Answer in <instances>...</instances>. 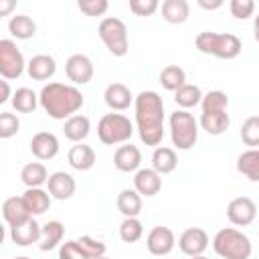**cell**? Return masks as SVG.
I'll use <instances>...</instances> for the list:
<instances>
[{"mask_svg": "<svg viewBox=\"0 0 259 259\" xmlns=\"http://www.w3.org/2000/svg\"><path fill=\"white\" fill-rule=\"evenodd\" d=\"M136 125L146 146L158 148L164 140V101L158 91H142L134 99Z\"/></svg>", "mask_w": 259, "mask_h": 259, "instance_id": "1", "label": "cell"}, {"mask_svg": "<svg viewBox=\"0 0 259 259\" xmlns=\"http://www.w3.org/2000/svg\"><path fill=\"white\" fill-rule=\"evenodd\" d=\"M40 107L49 117L53 119H69L77 115V111L83 107L85 97L75 85H65L59 81L47 83L38 93Z\"/></svg>", "mask_w": 259, "mask_h": 259, "instance_id": "2", "label": "cell"}, {"mask_svg": "<svg viewBox=\"0 0 259 259\" xmlns=\"http://www.w3.org/2000/svg\"><path fill=\"white\" fill-rule=\"evenodd\" d=\"M194 45L200 53L204 55H212L217 59H225V61H231V59H237L243 51V42L237 34H231V32H212V30H204V32H198L196 38H194Z\"/></svg>", "mask_w": 259, "mask_h": 259, "instance_id": "3", "label": "cell"}, {"mask_svg": "<svg viewBox=\"0 0 259 259\" xmlns=\"http://www.w3.org/2000/svg\"><path fill=\"white\" fill-rule=\"evenodd\" d=\"M212 249L223 259H249L253 253L251 239L235 227H225L217 231L212 239Z\"/></svg>", "mask_w": 259, "mask_h": 259, "instance_id": "4", "label": "cell"}, {"mask_svg": "<svg viewBox=\"0 0 259 259\" xmlns=\"http://www.w3.org/2000/svg\"><path fill=\"white\" fill-rule=\"evenodd\" d=\"M134 134V123L123 113H105L97 123V138L105 146L127 144Z\"/></svg>", "mask_w": 259, "mask_h": 259, "instance_id": "5", "label": "cell"}, {"mask_svg": "<svg viewBox=\"0 0 259 259\" xmlns=\"http://www.w3.org/2000/svg\"><path fill=\"white\" fill-rule=\"evenodd\" d=\"M170 138L176 150H190L198 140V121L186 109H176L170 113Z\"/></svg>", "mask_w": 259, "mask_h": 259, "instance_id": "6", "label": "cell"}, {"mask_svg": "<svg viewBox=\"0 0 259 259\" xmlns=\"http://www.w3.org/2000/svg\"><path fill=\"white\" fill-rule=\"evenodd\" d=\"M97 34L103 40L105 49L113 55V57H125L130 51V40H127V26L121 18L115 16H105L99 26H97Z\"/></svg>", "mask_w": 259, "mask_h": 259, "instance_id": "7", "label": "cell"}, {"mask_svg": "<svg viewBox=\"0 0 259 259\" xmlns=\"http://www.w3.org/2000/svg\"><path fill=\"white\" fill-rule=\"evenodd\" d=\"M26 69L24 57L20 53V49L16 47L14 40L10 38H2L0 40V75L6 81L18 79Z\"/></svg>", "mask_w": 259, "mask_h": 259, "instance_id": "8", "label": "cell"}, {"mask_svg": "<svg viewBox=\"0 0 259 259\" xmlns=\"http://www.w3.org/2000/svg\"><path fill=\"white\" fill-rule=\"evenodd\" d=\"M65 73H67V77L73 85H87L93 79V73H95L93 61L83 53H75L67 59Z\"/></svg>", "mask_w": 259, "mask_h": 259, "instance_id": "9", "label": "cell"}, {"mask_svg": "<svg viewBox=\"0 0 259 259\" xmlns=\"http://www.w3.org/2000/svg\"><path fill=\"white\" fill-rule=\"evenodd\" d=\"M257 217V204L249 196H237L227 204V219L235 227H247Z\"/></svg>", "mask_w": 259, "mask_h": 259, "instance_id": "10", "label": "cell"}, {"mask_svg": "<svg viewBox=\"0 0 259 259\" xmlns=\"http://www.w3.org/2000/svg\"><path fill=\"white\" fill-rule=\"evenodd\" d=\"M174 245H176V237H174V231L170 227L158 225L146 237V247H148V251L154 257H166V255H170L172 249H174Z\"/></svg>", "mask_w": 259, "mask_h": 259, "instance_id": "11", "label": "cell"}, {"mask_svg": "<svg viewBox=\"0 0 259 259\" xmlns=\"http://www.w3.org/2000/svg\"><path fill=\"white\" fill-rule=\"evenodd\" d=\"M206 247H208V235L200 227H190V229L182 231V235L178 237V249L188 257L202 255L206 251Z\"/></svg>", "mask_w": 259, "mask_h": 259, "instance_id": "12", "label": "cell"}, {"mask_svg": "<svg viewBox=\"0 0 259 259\" xmlns=\"http://www.w3.org/2000/svg\"><path fill=\"white\" fill-rule=\"evenodd\" d=\"M59 138L53 132H38L30 140V152L36 160H53L59 154Z\"/></svg>", "mask_w": 259, "mask_h": 259, "instance_id": "13", "label": "cell"}, {"mask_svg": "<svg viewBox=\"0 0 259 259\" xmlns=\"http://www.w3.org/2000/svg\"><path fill=\"white\" fill-rule=\"evenodd\" d=\"M47 186H49V194H51L53 198H57V200H69V198L75 194V190H77L75 178H73L69 172H63V170L53 172V174L49 176Z\"/></svg>", "mask_w": 259, "mask_h": 259, "instance_id": "14", "label": "cell"}, {"mask_svg": "<svg viewBox=\"0 0 259 259\" xmlns=\"http://www.w3.org/2000/svg\"><path fill=\"white\" fill-rule=\"evenodd\" d=\"M142 164V152L134 144H121L113 152V166L119 172H138Z\"/></svg>", "mask_w": 259, "mask_h": 259, "instance_id": "15", "label": "cell"}, {"mask_svg": "<svg viewBox=\"0 0 259 259\" xmlns=\"http://www.w3.org/2000/svg\"><path fill=\"white\" fill-rule=\"evenodd\" d=\"M136 97L132 95L130 87L123 83H109L103 91V101L111 111H123L132 105Z\"/></svg>", "mask_w": 259, "mask_h": 259, "instance_id": "16", "label": "cell"}, {"mask_svg": "<svg viewBox=\"0 0 259 259\" xmlns=\"http://www.w3.org/2000/svg\"><path fill=\"white\" fill-rule=\"evenodd\" d=\"M134 188L146 198L156 196L162 188V176L154 168H140L134 176Z\"/></svg>", "mask_w": 259, "mask_h": 259, "instance_id": "17", "label": "cell"}, {"mask_svg": "<svg viewBox=\"0 0 259 259\" xmlns=\"http://www.w3.org/2000/svg\"><path fill=\"white\" fill-rule=\"evenodd\" d=\"M26 73L34 81H49L57 73V61L51 55H34L26 63Z\"/></svg>", "mask_w": 259, "mask_h": 259, "instance_id": "18", "label": "cell"}, {"mask_svg": "<svg viewBox=\"0 0 259 259\" xmlns=\"http://www.w3.org/2000/svg\"><path fill=\"white\" fill-rule=\"evenodd\" d=\"M40 229H42V225H38V223L30 217V219L24 221L22 225L10 227V239H12L16 245H20V247H28V245L40 241Z\"/></svg>", "mask_w": 259, "mask_h": 259, "instance_id": "19", "label": "cell"}, {"mask_svg": "<svg viewBox=\"0 0 259 259\" xmlns=\"http://www.w3.org/2000/svg\"><path fill=\"white\" fill-rule=\"evenodd\" d=\"M2 217L8 223V227H16V225H22L24 221H28L30 212H28L22 196H10L2 202Z\"/></svg>", "mask_w": 259, "mask_h": 259, "instance_id": "20", "label": "cell"}, {"mask_svg": "<svg viewBox=\"0 0 259 259\" xmlns=\"http://www.w3.org/2000/svg\"><path fill=\"white\" fill-rule=\"evenodd\" d=\"M67 160H69L71 168H75L79 172H87V170H91L95 166V152H93L91 146H87V144L81 142V144H75L69 150Z\"/></svg>", "mask_w": 259, "mask_h": 259, "instance_id": "21", "label": "cell"}, {"mask_svg": "<svg viewBox=\"0 0 259 259\" xmlns=\"http://www.w3.org/2000/svg\"><path fill=\"white\" fill-rule=\"evenodd\" d=\"M89 132H91V121H89L87 115L77 113V115L65 119L63 134H65L67 140H71V142H75V144H81V142L89 136Z\"/></svg>", "mask_w": 259, "mask_h": 259, "instance_id": "22", "label": "cell"}, {"mask_svg": "<svg viewBox=\"0 0 259 259\" xmlns=\"http://www.w3.org/2000/svg\"><path fill=\"white\" fill-rule=\"evenodd\" d=\"M176 166H178V156H176V150H174V148H168V146H158V148H154V154H152V168H154L160 176L174 172Z\"/></svg>", "mask_w": 259, "mask_h": 259, "instance_id": "23", "label": "cell"}, {"mask_svg": "<svg viewBox=\"0 0 259 259\" xmlns=\"http://www.w3.org/2000/svg\"><path fill=\"white\" fill-rule=\"evenodd\" d=\"M51 194L49 190H42V188H26L22 192V200L30 212V217H36V214H42L49 210L51 206Z\"/></svg>", "mask_w": 259, "mask_h": 259, "instance_id": "24", "label": "cell"}, {"mask_svg": "<svg viewBox=\"0 0 259 259\" xmlns=\"http://www.w3.org/2000/svg\"><path fill=\"white\" fill-rule=\"evenodd\" d=\"M115 204H117V210L123 214V219L138 217L142 212V194L136 188H123L119 190Z\"/></svg>", "mask_w": 259, "mask_h": 259, "instance_id": "25", "label": "cell"}, {"mask_svg": "<svg viewBox=\"0 0 259 259\" xmlns=\"http://www.w3.org/2000/svg\"><path fill=\"white\" fill-rule=\"evenodd\" d=\"M63 237H65V227H63V223H61V221H49V223H45L42 229H40L38 249H40V251H51V249L63 245V243H61Z\"/></svg>", "mask_w": 259, "mask_h": 259, "instance_id": "26", "label": "cell"}, {"mask_svg": "<svg viewBox=\"0 0 259 259\" xmlns=\"http://www.w3.org/2000/svg\"><path fill=\"white\" fill-rule=\"evenodd\" d=\"M49 172L42 162H28L20 170V180L26 188H40L45 182H49Z\"/></svg>", "mask_w": 259, "mask_h": 259, "instance_id": "27", "label": "cell"}, {"mask_svg": "<svg viewBox=\"0 0 259 259\" xmlns=\"http://www.w3.org/2000/svg\"><path fill=\"white\" fill-rule=\"evenodd\" d=\"M237 170L251 182H259V148H249L237 158Z\"/></svg>", "mask_w": 259, "mask_h": 259, "instance_id": "28", "label": "cell"}, {"mask_svg": "<svg viewBox=\"0 0 259 259\" xmlns=\"http://www.w3.org/2000/svg\"><path fill=\"white\" fill-rule=\"evenodd\" d=\"M162 18L170 24H182L188 20L190 14V4L186 0H164L162 6Z\"/></svg>", "mask_w": 259, "mask_h": 259, "instance_id": "29", "label": "cell"}, {"mask_svg": "<svg viewBox=\"0 0 259 259\" xmlns=\"http://www.w3.org/2000/svg\"><path fill=\"white\" fill-rule=\"evenodd\" d=\"M200 127L210 134V136H221L229 130L231 125V117L227 111H210V113H200V119H198Z\"/></svg>", "mask_w": 259, "mask_h": 259, "instance_id": "30", "label": "cell"}, {"mask_svg": "<svg viewBox=\"0 0 259 259\" xmlns=\"http://www.w3.org/2000/svg\"><path fill=\"white\" fill-rule=\"evenodd\" d=\"M12 107L18 111V113H32L40 101H38V95L30 89V87H18L14 93H12V99H10Z\"/></svg>", "mask_w": 259, "mask_h": 259, "instance_id": "31", "label": "cell"}, {"mask_svg": "<svg viewBox=\"0 0 259 259\" xmlns=\"http://www.w3.org/2000/svg\"><path fill=\"white\" fill-rule=\"evenodd\" d=\"M8 30L12 36H16L20 40H28L36 34V22L26 14H14L8 20Z\"/></svg>", "mask_w": 259, "mask_h": 259, "instance_id": "32", "label": "cell"}, {"mask_svg": "<svg viewBox=\"0 0 259 259\" xmlns=\"http://www.w3.org/2000/svg\"><path fill=\"white\" fill-rule=\"evenodd\" d=\"M160 85L166 91H178L182 85H186V73L178 65H166L160 71Z\"/></svg>", "mask_w": 259, "mask_h": 259, "instance_id": "33", "label": "cell"}, {"mask_svg": "<svg viewBox=\"0 0 259 259\" xmlns=\"http://www.w3.org/2000/svg\"><path fill=\"white\" fill-rule=\"evenodd\" d=\"M202 95H204V93L200 91L198 85L186 83V85H182L178 91H174V101H176V105H178L180 109H190V107H194V105H200Z\"/></svg>", "mask_w": 259, "mask_h": 259, "instance_id": "34", "label": "cell"}, {"mask_svg": "<svg viewBox=\"0 0 259 259\" xmlns=\"http://www.w3.org/2000/svg\"><path fill=\"white\" fill-rule=\"evenodd\" d=\"M200 107H202V113H210V111H227L229 107V97L225 91H208L202 95V101H200Z\"/></svg>", "mask_w": 259, "mask_h": 259, "instance_id": "35", "label": "cell"}, {"mask_svg": "<svg viewBox=\"0 0 259 259\" xmlns=\"http://www.w3.org/2000/svg\"><path fill=\"white\" fill-rule=\"evenodd\" d=\"M144 235V225L138 217H130V219H123L121 225H119V239L123 243H136L140 241Z\"/></svg>", "mask_w": 259, "mask_h": 259, "instance_id": "36", "label": "cell"}, {"mask_svg": "<svg viewBox=\"0 0 259 259\" xmlns=\"http://www.w3.org/2000/svg\"><path fill=\"white\" fill-rule=\"evenodd\" d=\"M241 140L245 146L259 148V115H251L241 125Z\"/></svg>", "mask_w": 259, "mask_h": 259, "instance_id": "37", "label": "cell"}, {"mask_svg": "<svg viewBox=\"0 0 259 259\" xmlns=\"http://www.w3.org/2000/svg\"><path fill=\"white\" fill-rule=\"evenodd\" d=\"M18 130H20V119L10 111H2L0 113V138L8 140V138L16 136Z\"/></svg>", "mask_w": 259, "mask_h": 259, "instance_id": "38", "label": "cell"}, {"mask_svg": "<svg viewBox=\"0 0 259 259\" xmlns=\"http://www.w3.org/2000/svg\"><path fill=\"white\" fill-rule=\"evenodd\" d=\"M255 8H257V4L253 0H231L229 2V10L237 20H245V18L253 16Z\"/></svg>", "mask_w": 259, "mask_h": 259, "instance_id": "39", "label": "cell"}, {"mask_svg": "<svg viewBox=\"0 0 259 259\" xmlns=\"http://www.w3.org/2000/svg\"><path fill=\"white\" fill-rule=\"evenodd\" d=\"M77 241H79L81 249L85 251V255H87L89 259L101 257V255H105V251H107V247H105L103 241H97V239H93V237H89V235H83V237L77 239Z\"/></svg>", "mask_w": 259, "mask_h": 259, "instance_id": "40", "label": "cell"}, {"mask_svg": "<svg viewBox=\"0 0 259 259\" xmlns=\"http://www.w3.org/2000/svg\"><path fill=\"white\" fill-rule=\"evenodd\" d=\"M77 8L85 16H103L109 8V2L107 0H79Z\"/></svg>", "mask_w": 259, "mask_h": 259, "instance_id": "41", "label": "cell"}, {"mask_svg": "<svg viewBox=\"0 0 259 259\" xmlns=\"http://www.w3.org/2000/svg\"><path fill=\"white\" fill-rule=\"evenodd\" d=\"M59 259H89V257L81 249L79 241L77 239H71V241H65L59 247Z\"/></svg>", "mask_w": 259, "mask_h": 259, "instance_id": "42", "label": "cell"}, {"mask_svg": "<svg viewBox=\"0 0 259 259\" xmlns=\"http://www.w3.org/2000/svg\"><path fill=\"white\" fill-rule=\"evenodd\" d=\"M158 8V0H130V10L136 16H152Z\"/></svg>", "mask_w": 259, "mask_h": 259, "instance_id": "43", "label": "cell"}, {"mask_svg": "<svg viewBox=\"0 0 259 259\" xmlns=\"http://www.w3.org/2000/svg\"><path fill=\"white\" fill-rule=\"evenodd\" d=\"M198 6L200 8H204V10H217V8H221L223 6V0H198Z\"/></svg>", "mask_w": 259, "mask_h": 259, "instance_id": "44", "label": "cell"}, {"mask_svg": "<svg viewBox=\"0 0 259 259\" xmlns=\"http://www.w3.org/2000/svg\"><path fill=\"white\" fill-rule=\"evenodd\" d=\"M0 87H2L0 103H6L8 99H12V95H10V85H8V81H6V79H2V81H0Z\"/></svg>", "mask_w": 259, "mask_h": 259, "instance_id": "45", "label": "cell"}, {"mask_svg": "<svg viewBox=\"0 0 259 259\" xmlns=\"http://www.w3.org/2000/svg\"><path fill=\"white\" fill-rule=\"evenodd\" d=\"M12 8H14V2L12 0H0V16H6Z\"/></svg>", "mask_w": 259, "mask_h": 259, "instance_id": "46", "label": "cell"}, {"mask_svg": "<svg viewBox=\"0 0 259 259\" xmlns=\"http://www.w3.org/2000/svg\"><path fill=\"white\" fill-rule=\"evenodd\" d=\"M253 36H255V40L259 42V14H257L255 20H253Z\"/></svg>", "mask_w": 259, "mask_h": 259, "instance_id": "47", "label": "cell"}, {"mask_svg": "<svg viewBox=\"0 0 259 259\" xmlns=\"http://www.w3.org/2000/svg\"><path fill=\"white\" fill-rule=\"evenodd\" d=\"M190 259H208V257H204V255H196V257H190Z\"/></svg>", "mask_w": 259, "mask_h": 259, "instance_id": "48", "label": "cell"}, {"mask_svg": "<svg viewBox=\"0 0 259 259\" xmlns=\"http://www.w3.org/2000/svg\"><path fill=\"white\" fill-rule=\"evenodd\" d=\"M93 259H109L107 255H101V257H93Z\"/></svg>", "mask_w": 259, "mask_h": 259, "instance_id": "49", "label": "cell"}, {"mask_svg": "<svg viewBox=\"0 0 259 259\" xmlns=\"http://www.w3.org/2000/svg\"><path fill=\"white\" fill-rule=\"evenodd\" d=\"M14 259H30V257H14Z\"/></svg>", "mask_w": 259, "mask_h": 259, "instance_id": "50", "label": "cell"}]
</instances>
